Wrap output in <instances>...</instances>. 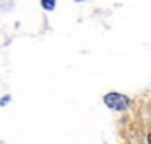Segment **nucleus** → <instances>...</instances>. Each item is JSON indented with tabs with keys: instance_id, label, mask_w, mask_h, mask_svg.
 Returning a JSON list of instances; mask_svg holds the SVG:
<instances>
[{
	"instance_id": "obj_1",
	"label": "nucleus",
	"mask_w": 151,
	"mask_h": 144,
	"mask_svg": "<svg viewBox=\"0 0 151 144\" xmlns=\"http://www.w3.org/2000/svg\"><path fill=\"white\" fill-rule=\"evenodd\" d=\"M104 104L113 111H125L128 107V97L123 95V93H116V91H111L104 97Z\"/></svg>"
},
{
	"instance_id": "obj_2",
	"label": "nucleus",
	"mask_w": 151,
	"mask_h": 144,
	"mask_svg": "<svg viewBox=\"0 0 151 144\" xmlns=\"http://www.w3.org/2000/svg\"><path fill=\"white\" fill-rule=\"evenodd\" d=\"M40 5H42V9H46V11H53V9L56 7V0H40Z\"/></svg>"
},
{
	"instance_id": "obj_3",
	"label": "nucleus",
	"mask_w": 151,
	"mask_h": 144,
	"mask_svg": "<svg viewBox=\"0 0 151 144\" xmlns=\"http://www.w3.org/2000/svg\"><path fill=\"white\" fill-rule=\"evenodd\" d=\"M9 100H11V97H9V95H5V97L0 100V106H5V104H9Z\"/></svg>"
},
{
	"instance_id": "obj_4",
	"label": "nucleus",
	"mask_w": 151,
	"mask_h": 144,
	"mask_svg": "<svg viewBox=\"0 0 151 144\" xmlns=\"http://www.w3.org/2000/svg\"><path fill=\"white\" fill-rule=\"evenodd\" d=\"M148 144H151V134H148Z\"/></svg>"
},
{
	"instance_id": "obj_5",
	"label": "nucleus",
	"mask_w": 151,
	"mask_h": 144,
	"mask_svg": "<svg viewBox=\"0 0 151 144\" xmlns=\"http://www.w3.org/2000/svg\"><path fill=\"white\" fill-rule=\"evenodd\" d=\"M76 2H83V0H76Z\"/></svg>"
}]
</instances>
